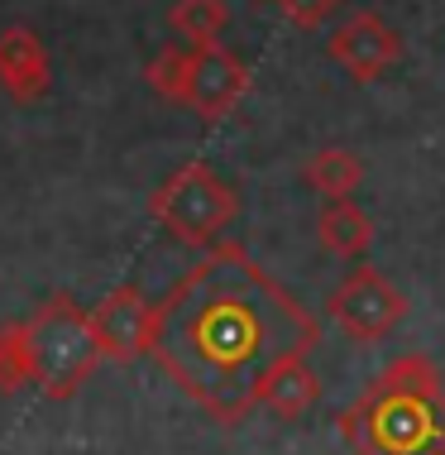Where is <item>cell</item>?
I'll list each match as a JSON object with an SVG mask.
<instances>
[{
    "mask_svg": "<svg viewBox=\"0 0 445 455\" xmlns=\"http://www.w3.org/2000/svg\"><path fill=\"white\" fill-rule=\"evenodd\" d=\"M316 340L321 322L282 283L240 244H211L158 307L154 360L206 417L240 427L268 379L288 360H312Z\"/></svg>",
    "mask_w": 445,
    "mask_h": 455,
    "instance_id": "6da1fadb",
    "label": "cell"
},
{
    "mask_svg": "<svg viewBox=\"0 0 445 455\" xmlns=\"http://www.w3.org/2000/svg\"><path fill=\"white\" fill-rule=\"evenodd\" d=\"M354 455H445V384L426 355H398L336 417Z\"/></svg>",
    "mask_w": 445,
    "mask_h": 455,
    "instance_id": "7a4b0ae2",
    "label": "cell"
},
{
    "mask_svg": "<svg viewBox=\"0 0 445 455\" xmlns=\"http://www.w3.org/2000/svg\"><path fill=\"white\" fill-rule=\"evenodd\" d=\"M24 331H29V350H34V384L53 403L77 398V388L106 360L101 346H96L91 312L77 307V298H68V292L63 298H48L24 322Z\"/></svg>",
    "mask_w": 445,
    "mask_h": 455,
    "instance_id": "3957f363",
    "label": "cell"
},
{
    "mask_svg": "<svg viewBox=\"0 0 445 455\" xmlns=\"http://www.w3.org/2000/svg\"><path fill=\"white\" fill-rule=\"evenodd\" d=\"M148 212L168 230L178 244L192 250H211L220 244V235L230 230L234 212H240V196L220 173H211L206 164H182L163 188L148 196Z\"/></svg>",
    "mask_w": 445,
    "mask_h": 455,
    "instance_id": "277c9868",
    "label": "cell"
},
{
    "mask_svg": "<svg viewBox=\"0 0 445 455\" xmlns=\"http://www.w3.org/2000/svg\"><path fill=\"white\" fill-rule=\"evenodd\" d=\"M330 316H336V326L350 340L374 346V340L393 336V326L407 316V298L378 274V268H354V274L330 292Z\"/></svg>",
    "mask_w": 445,
    "mask_h": 455,
    "instance_id": "5b68a950",
    "label": "cell"
},
{
    "mask_svg": "<svg viewBox=\"0 0 445 455\" xmlns=\"http://www.w3.org/2000/svg\"><path fill=\"white\" fill-rule=\"evenodd\" d=\"M91 331L106 360L134 364L139 355H154L158 340V307L144 298L139 288H110L101 302L91 307Z\"/></svg>",
    "mask_w": 445,
    "mask_h": 455,
    "instance_id": "8992f818",
    "label": "cell"
},
{
    "mask_svg": "<svg viewBox=\"0 0 445 455\" xmlns=\"http://www.w3.org/2000/svg\"><path fill=\"white\" fill-rule=\"evenodd\" d=\"M326 53L336 58L354 82H374L402 58V39H398V29H393L383 15L360 10V15H350L326 39Z\"/></svg>",
    "mask_w": 445,
    "mask_h": 455,
    "instance_id": "52a82bcc",
    "label": "cell"
},
{
    "mask_svg": "<svg viewBox=\"0 0 445 455\" xmlns=\"http://www.w3.org/2000/svg\"><path fill=\"white\" fill-rule=\"evenodd\" d=\"M250 92V68L230 53L226 44L192 48V82H187V106L202 120H220Z\"/></svg>",
    "mask_w": 445,
    "mask_h": 455,
    "instance_id": "ba28073f",
    "label": "cell"
},
{
    "mask_svg": "<svg viewBox=\"0 0 445 455\" xmlns=\"http://www.w3.org/2000/svg\"><path fill=\"white\" fill-rule=\"evenodd\" d=\"M48 82H53V63H48L39 34L24 24L0 29V87L15 101H39V96H48Z\"/></svg>",
    "mask_w": 445,
    "mask_h": 455,
    "instance_id": "9c48e42d",
    "label": "cell"
},
{
    "mask_svg": "<svg viewBox=\"0 0 445 455\" xmlns=\"http://www.w3.org/2000/svg\"><path fill=\"white\" fill-rule=\"evenodd\" d=\"M316 398H321L316 369L306 364V360H288V364H282L278 374L264 384V398H258V408L274 412L278 422H302V417L316 408Z\"/></svg>",
    "mask_w": 445,
    "mask_h": 455,
    "instance_id": "30bf717a",
    "label": "cell"
},
{
    "mask_svg": "<svg viewBox=\"0 0 445 455\" xmlns=\"http://www.w3.org/2000/svg\"><path fill=\"white\" fill-rule=\"evenodd\" d=\"M316 240L330 254H340V259H360V254H369V244H374V226H369V216L350 196H336V202H321Z\"/></svg>",
    "mask_w": 445,
    "mask_h": 455,
    "instance_id": "8fae6325",
    "label": "cell"
},
{
    "mask_svg": "<svg viewBox=\"0 0 445 455\" xmlns=\"http://www.w3.org/2000/svg\"><path fill=\"white\" fill-rule=\"evenodd\" d=\"M302 182L312 192H321V202H336V196H350L364 182V164L350 149H340V144H326V149H316L302 164Z\"/></svg>",
    "mask_w": 445,
    "mask_h": 455,
    "instance_id": "7c38bea8",
    "label": "cell"
},
{
    "mask_svg": "<svg viewBox=\"0 0 445 455\" xmlns=\"http://www.w3.org/2000/svg\"><path fill=\"white\" fill-rule=\"evenodd\" d=\"M168 24L187 48H206V44H220L230 10H226V0H172Z\"/></svg>",
    "mask_w": 445,
    "mask_h": 455,
    "instance_id": "4fadbf2b",
    "label": "cell"
},
{
    "mask_svg": "<svg viewBox=\"0 0 445 455\" xmlns=\"http://www.w3.org/2000/svg\"><path fill=\"white\" fill-rule=\"evenodd\" d=\"M148 87H154L163 101H178L187 106V82H192V48L187 44H163L144 68Z\"/></svg>",
    "mask_w": 445,
    "mask_h": 455,
    "instance_id": "5bb4252c",
    "label": "cell"
},
{
    "mask_svg": "<svg viewBox=\"0 0 445 455\" xmlns=\"http://www.w3.org/2000/svg\"><path fill=\"white\" fill-rule=\"evenodd\" d=\"M24 384H34L29 331L24 322H5L0 326V393H20Z\"/></svg>",
    "mask_w": 445,
    "mask_h": 455,
    "instance_id": "9a60e30c",
    "label": "cell"
},
{
    "mask_svg": "<svg viewBox=\"0 0 445 455\" xmlns=\"http://www.w3.org/2000/svg\"><path fill=\"white\" fill-rule=\"evenodd\" d=\"M336 5L340 0H278V10L297 24V29H316V24H326Z\"/></svg>",
    "mask_w": 445,
    "mask_h": 455,
    "instance_id": "2e32d148",
    "label": "cell"
}]
</instances>
